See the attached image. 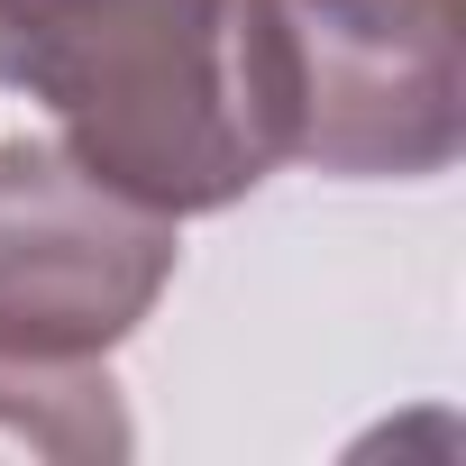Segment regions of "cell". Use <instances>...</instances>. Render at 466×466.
Here are the masks:
<instances>
[{"label":"cell","instance_id":"cell-1","mask_svg":"<svg viewBox=\"0 0 466 466\" xmlns=\"http://www.w3.org/2000/svg\"><path fill=\"white\" fill-rule=\"evenodd\" d=\"M0 83L56 110L65 156L183 219L284 165L266 0H0Z\"/></svg>","mask_w":466,"mask_h":466},{"label":"cell","instance_id":"cell-3","mask_svg":"<svg viewBox=\"0 0 466 466\" xmlns=\"http://www.w3.org/2000/svg\"><path fill=\"white\" fill-rule=\"evenodd\" d=\"M174 284V219L110 192L65 147H0V348L101 357Z\"/></svg>","mask_w":466,"mask_h":466},{"label":"cell","instance_id":"cell-2","mask_svg":"<svg viewBox=\"0 0 466 466\" xmlns=\"http://www.w3.org/2000/svg\"><path fill=\"white\" fill-rule=\"evenodd\" d=\"M284 156L439 174L466 137V0H266Z\"/></svg>","mask_w":466,"mask_h":466},{"label":"cell","instance_id":"cell-4","mask_svg":"<svg viewBox=\"0 0 466 466\" xmlns=\"http://www.w3.org/2000/svg\"><path fill=\"white\" fill-rule=\"evenodd\" d=\"M0 448H28V457H128L119 384L101 375V357L0 348Z\"/></svg>","mask_w":466,"mask_h":466}]
</instances>
